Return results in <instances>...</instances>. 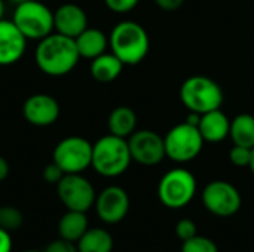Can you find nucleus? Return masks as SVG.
I'll list each match as a JSON object with an SVG mask.
<instances>
[{
	"mask_svg": "<svg viewBox=\"0 0 254 252\" xmlns=\"http://www.w3.org/2000/svg\"><path fill=\"white\" fill-rule=\"evenodd\" d=\"M132 160L143 166H155L167 157L164 138L155 131L141 129L128 137Z\"/></svg>",
	"mask_w": 254,
	"mask_h": 252,
	"instance_id": "9b49d317",
	"label": "nucleus"
},
{
	"mask_svg": "<svg viewBox=\"0 0 254 252\" xmlns=\"http://www.w3.org/2000/svg\"><path fill=\"white\" fill-rule=\"evenodd\" d=\"M76 46L79 50L80 58L94 59L98 55L104 53L109 46V37L98 28L88 27L85 31H82L76 39Z\"/></svg>",
	"mask_w": 254,
	"mask_h": 252,
	"instance_id": "f3484780",
	"label": "nucleus"
},
{
	"mask_svg": "<svg viewBox=\"0 0 254 252\" xmlns=\"http://www.w3.org/2000/svg\"><path fill=\"white\" fill-rule=\"evenodd\" d=\"M250 169H252V172L254 174V149L253 151H252V162H250V166H249Z\"/></svg>",
	"mask_w": 254,
	"mask_h": 252,
	"instance_id": "f704fd0d",
	"label": "nucleus"
},
{
	"mask_svg": "<svg viewBox=\"0 0 254 252\" xmlns=\"http://www.w3.org/2000/svg\"><path fill=\"white\" fill-rule=\"evenodd\" d=\"M24 224L22 212L10 205L0 206V227L6 232H15Z\"/></svg>",
	"mask_w": 254,
	"mask_h": 252,
	"instance_id": "5701e85b",
	"label": "nucleus"
},
{
	"mask_svg": "<svg viewBox=\"0 0 254 252\" xmlns=\"http://www.w3.org/2000/svg\"><path fill=\"white\" fill-rule=\"evenodd\" d=\"M180 100L189 111L204 114L220 108L223 92L219 83L207 76H192L180 88Z\"/></svg>",
	"mask_w": 254,
	"mask_h": 252,
	"instance_id": "20e7f679",
	"label": "nucleus"
},
{
	"mask_svg": "<svg viewBox=\"0 0 254 252\" xmlns=\"http://www.w3.org/2000/svg\"><path fill=\"white\" fill-rule=\"evenodd\" d=\"M9 172H10V166H9L7 160L0 154V183L7 178Z\"/></svg>",
	"mask_w": 254,
	"mask_h": 252,
	"instance_id": "2f4dec72",
	"label": "nucleus"
},
{
	"mask_svg": "<svg viewBox=\"0 0 254 252\" xmlns=\"http://www.w3.org/2000/svg\"><path fill=\"white\" fill-rule=\"evenodd\" d=\"M196 193V180L193 174L183 168L168 171L159 181L158 198L170 209L185 208L192 202Z\"/></svg>",
	"mask_w": 254,
	"mask_h": 252,
	"instance_id": "423d86ee",
	"label": "nucleus"
},
{
	"mask_svg": "<svg viewBox=\"0 0 254 252\" xmlns=\"http://www.w3.org/2000/svg\"><path fill=\"white\" fill-rule=\"evenodd\" d=\"M202 203L217 217H232L240 211L243 198L234 184L216 180L208 183L202 190Z\"/></svg>",
	"mask_w": 254,
	"mask_h": 252,
	"instance_id": "9d476101",
	"label": "nucleus"
},
{
	"mask_svg": "<svg viewBox=\"0 0 254 252\" xmlns=\"http://www.w3.org/2000/svg\"><path fill=\"white\" fill-rule=\"evenodd\" d=\"M64 175H65V174H64V171H63V169H61L55 162L48 163V165L43 168V171H42V177H43V180H45L46 183H49V184H58Z\"/></svg>",
	"mask_w": 254,
	"mask_h": 252,
	"instance_id": "bb28decb",
	"label": "nucleus"
},
{
	"mask_svg": "<svg viewBox=\"0 0 254 252\" xmlns=\"http://www.w3.org/2000/svg\"><path fill=\"white\" fill-rule=\"evenodd\" d=\"M252 151L253 149L234 144V147L229 151V160L238 168H249L252 162Z\"/></svg>",
	"mask_w": 254,
	"mask_h": 252,
	"instance_id": "393cba45",
	"label": "nucleus"
},
{
	"mask_svg": "<svg viewBox=\"0 0 254 252\" xmlns=\"http://www.w3.org/2000/svg\"><path fill=\"white\" fill-rule=\"evenodd\" d=\"M52 162L64 174H82L92 165V144L83 137H67L55 146Z\"/></svg>",
	"mask_w": 254,
	"mask_h": 252,
	"instance_id": "6e6552de",
	"label": "nucleus"
},
{
	"mask_svg": "<svg viewBox=\"0 0 254 252\" xmlns=\"http://www.w3.org/2000/svg\"><path fill=\"white\" fill-rule=\"evenodd\" d=\"M132 157L128 140L113 134L104 135L92 144V168L106 178L122 175L131 165Z\"/></svg>",
	"mask_w": 254,
	"mask_h": 252,
	"instance_id": "7ed1b4c3",
	"label": "nucleus"
},
{
	"mask_svg": "<svg viewBox=\"0 0 254 252\" xmlns=\"http://www.w3.org/2000/svg\"><path fill=\"white\" fill-rule=\"evenodd\" d=\"M88 28V15L76 3H64L54 12V31L76 39Z\"/></svg>",
	"mask_w": 254,
	"mask_h": 252,
	"instance_id": "2eb2a0df",
	"label": "nucleus"
},
{
	"mask_svg": "<svg viewBox=\"0 0 254 252\" xmlns=\"http://www.w3.org/2000/svg\"><path fill=\"white\" fill-rule=\"evenodd\" d=\"M155 3L164 10H177L185 3V0H155Z\"/></svg>",
	"mask_w": 254,
	"mask_h": 252,
	"instance_id": "7c9ffc66",
	"label": "nucleus"
},
{
	"mask_svg": "<svg viewBox=\"0 0 254 252\" xmlns=\"http://www.w3.org/2000/svg\"><path fill=\"white\" fill-rule=\"evenodd\" d=\"M109 46L124 65H137L149 53L150 42L143 25L135 21H121L109 36Z\"/></svg>",
	"mask_w": 254,
	"mask_h": 252,
	"instance_id": "f03ea898",
	"label": "nucleus"
},
{
	"mask_svg": "<svg viewBox=\"0 0 254 252\" xmlns=\"http://www.w3.org/2000/svg\"><path fill=\"white\" fill-rule=\"evenodd\" d=\"M79 252H112L113 238L112 235L100 227L88 229L85 235L77 241Z\"/></svg>",
	"mask_w": 254,
	"mask_h": 252,
	"instance_id": "412c9836",
	"label": "nucleus"
},
{
	"mask_svg": "<svg viewBox=\"0 0 254 252\" xmlns=\"http://www.w3.org/2000/svg\"><path fill=\"white\" fill-rule=\"evenodd\" d=\"M198 129H199L204 141L220 143L229 137L231 120L228 119V116L223 111H220V108L211 110L208 113L201 114Z\"/></svg>",
	"mask_w": 254,
	"mask_h": 252,
	"instance_id": "dca6fc26",
	"label": "nucleus"
},
{
	"mask_svg": "<svg viewBox=\"0 0 254 252\" xmlns=\"http://www.w3.org/2000/svg\"><path fill=\"white\" fill-rule=\"evenodd\" d=\"M0 252H12V238L10 233L0 227Z\"/></svg>",
	"mask_w": 254,
	"mask_h": 252,
	"instance_id": "c756f323",
	"label": "nucleus"
},
{
	"mask_svg": "<svg viewBox=\"0 0 254 252\" xmlns=\"http://www.w3.org/2000/svg\"><path fill=\"white\" fill-rule=\"evenodd\" d=\"M57 193L61 203L70 211L86 212L97 199L94 186L82 174H65L57 184Z\"/></svg>",
	"mask_w": 254,
	"mask_h": 252,
	"instance_id": "1a4fd4ad",
	"label": "nucleus"
},
{
	"mask_svg": "<svg viewBox=\"0 0 254 252\" xmlns=\"http://www.w3.org/2000/svg\"><path fill=\"white\" fill-rule=\"evenodd\" d=\"M124 68V62L113 53V52H104L98 55L97 58L91 59V76L100 82V83H109L116 80Z\"/></svg>",
	"mask_w": 254,
	"mask_h": 252,
	"instance_id": "a211bd4d",
	"label": "nucleus"
},
{
	"mask_svg": "<svg viewBox=\"0 0 254 252\" xmlns=\"http://www.w3.org/2000/svg\"><path fill=\"white\" fill-rule=\"evenodd\" d=\"M34 59L42 73L51 77H61L74 70L80 55L74 39L51 33L37 42Z\"/></svg>",
	"mask_w": 254,
	"mask_h": 252,
	"instance_id": "f257e3e1",
	"label": "nucleus"
},
{
	"mask_svg": "<svg viewBox=\"0 0 254 252\" xmlns=\"http://www.w3.org/2000/svg\"><path fill=\"white\" fill-rule=\"evenodd\" d=\"M9 3H12L13 6H18V4H21V3H24V1H28V0H7Z\"/></svg>",
	"mask_w": 254,
	"mask_h": 252,
	"instance_id": "72a5a7b5",
	"label": "nucleus"
},
{
	"mask_svg": "<svg viewBox=\"0 0 254 252\" xmlns=\"http://www.w3.org/2000/svg\"><path fill=\"white\" fill-rule=\"evenodd\" d=\"M22 252H43V251H37V250H27V251H22Z\"/></svg>",
	"mask_w": 254,
	"mask_h": 252,
	"instance_id": "c9c22d12",
	"label": "nucleus"
},
{
	"mask_svg": "<svg viewBox=\"0 0 254 252\" xmlns=\"http://www.w3.org/2000/svg\"><path fill=\"white\" fill-rule=\"evenodd\" d=\"M12 21L27 40L39 42L54 33V12L39 0L15 6Z\"/></svg>",
	"mask_w": 254,
	"mask_h": 252,
	"instance_id": "39448f33",
	"label": "nucleus"
},
{
	"mask_svg": "<svg viewBox=\"0 0 254 252\" xmlns=\"http://www.w3.org/2000/svg\"><path fill=\"white\" fill-rule=\"evenodd\" d=\"M4 12H6V3L4 0H0V19L4 18Z\"/></svg>",
	"mask_w": 254,
	"mask_h": 252,
	"instance_id": "473e14b6",
	"label": "nucleus"
},
{
	"mask_svg": "<svg viewBox=\"0 0 254 252\" xmlns=\"http://www.w3.org/2000/svg\"><path fill=\"white\" fill-rule=\"evenodd\" d=\"M61 113L60 102L49 94H33L22 104L24 119L37 128L54 125Z\"/></svg>",
	"mask_w": 254,
	"mask_h": 252,
	"instance_id": "ddd939ff",
	"label": "nucleus"
},
{
	"mask_svg": "<svg viewBox=\"0 0 254 252\" xmlns=\"http://www.w3.org/2000/svg\"><path fill=\"white\" fill-rule=\"evenodd\" d=\"M140 0H104L106 6L116 13H127L129 10H132Z\"/></svg>",
	"mask_w": 254,
	"mask_h": 252,
	"instance_id": "cd10ccee",
	"label": "nucleus"
},
{
	"mask_svg": "<svg viewBox=\"0 0 254 252\" xmlns=\"http://www.w3.org/2000/svg\"><path fill=\"white\" fill-rule=\"evenodd\" d=\"M27 42L12 19H0V67L16 64L25 53Z\"/></svg>",
	"mask_w": 254,
	"mask_h": 252,
	"instance_id": "4468645a",
	"label": "nucleus"
},
{
	"mask_svg": "<svg viewBox=\"0 0 254 252\" xmlns=\"http://www.w3.org/2000/svg\"><path fill=\"white\" fill-rule=\"evenodd\" d=\"M229 137L235 146L254 149V116L243 113L234 117L231 122Z\"/></svg>",
	"mask_w": 254,
	"mask_h": 252,
	"instance_id": "4be33fe9",
	"label": "nucleus"
},
{
	"mask_svg": "<svg viewBox=\"0 0 254 252\" xmlns=\"http://www.w3.org/2000/svg\"><path fill=\"white\" fill-rule=\"evenodd\" d=\"M94 205L97 215L103 223L118 224L129 211V196L122 187L109 186L97 196Z\"/></svg>",
	"mask_w": 254,
	"mask_h": 252,
	"instance_id": "f8f14e48",
	"label": "nucleus"
},
{
	"mask_svg": "<svg viewBox=\"0 0 254 252\" xmlns=\"http://www.w3.org/2000/svg\"><path fill=\"white\" fill-rule=\"evenodd\" d=\"M86 230H88L86 212L67 209V212L58 221L60 238L70 241V242H77L85 235Z\"/></svg>",
	"mask_w": 254,
	"mask_h": 252,
	"instance_id": "aec40b11",
	"label": "nucleus"
},
{
	"mask_svg": "<svg viewBox=\"0 0 254 252\" xmlns=\"http://www.w3.org/2000/svg\"><path fill=\"white\" fill-rule=\"evenodd\" d=\"M182 252H219V250L211 239L196 235L192 239L183 242Z\"/></svg>",
	"mask_w": 254,
	"mask_h": 252,
	"instance_id": "b1692460",
	"label": "nucleus"
},
{
	"mask_svg": "<svg viewBox=\"0 0 254 252\" xmlns=\"http://www.w3.org/2000/svg\"><path fill=\"white\" fill-rule=\"evenodd\" d=\"M196 224L190 218H182L176 226V235L182 242H186L196 236Z\"/></svg>",
	"mask_w": 254,
	"mask_h": 252,
	"instance_id": "a878e982",
	"label": "nucleus"
},
{
	"mask_svg": "<svg viewBox=\"0 0 254 252\" xmlns=\"http://www.w3.org/2000/svg\"><path fill=\"white\" fill-rule=\"evenodd\" d=\"M107 126L110 134L122 138H128L131 134L135 132L137 128V114L131 107L119 105L112 110L109 114Z\"/></svg>",
	"mask_w": 254,
	"mask_h": 252,
	"instance_id": "6ab92c4d",
	"label": "nucleus"
},
{
	"mask_svg": "<svg viewBox=\"0 0 254 252\" xmlns=\"http://www.w3.org/2000/svg\"><path fill=\"white\" fill-rule=\"evenodd\" d=\"M43 252H79L77 251V245H74V242L65 241L63 238L52 241L49 245H46Z\"/></svg>",
	"mask_w": 254,
	"mask_h": 252,
	"instance_id": "c85d7f7f",
	"label": "nucleus"
},
{
	"mask_svg": "<svg viewBox=\"0 0 254 252\" xmlns=\"http://www.w3.org/2000/svg\"><path fill=\"white\" fill-rule=\"evenodd\" d=\"M164 143L167 157L177 163H186L199 156L205 141L198 126L185 122L171 128L164 137Z\"/></svg>",
	"mask_w": 254,
	"mask_h": 252,
	"instance_id": "0eeeda50",
	"label": "nucleus"
}]
</instances>
